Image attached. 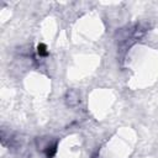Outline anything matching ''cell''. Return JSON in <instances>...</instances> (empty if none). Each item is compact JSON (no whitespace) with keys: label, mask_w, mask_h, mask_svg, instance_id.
I'll use <instances>...</instances> for the list:
<instances>
[{"label":"cell","mask_w":158,"mask_h":158,"mask_svg":"<svg viewBox=\"0 0 158 158\" xmlns=\"http://www.w3.org/2000/svg\"><path fill=\"white\" fill-rule=\"evenodd\" d=\"M56 153V145L53 146H48L47 149H46V157L47 158H52Z\"/></svg>","instance_id":"cell-1"},{"label":"cell","mask_w":158,"mask_h":158,"mask_svg":"<svg viewBox=\"0 0 158 158\" xmlns=\"http://www.w3.org/2000/svg\"><path fill=\"white\" fill-rule=\"evenodd\" d=\"M48 52L46 51V46L45 45H40L38 46V55L40 56H47Z\"/></svg>","instance_id":"cell-2"}]
</instances>
